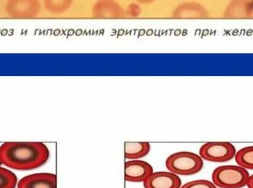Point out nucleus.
<instances>
[{
  "mask_svg": "<svg viewBox=\"0 0 253 188\" xmlns=\"http://www.w3.org/2000/svg\"><path fill=\"white\" fill-rule=\"evenodd\" d=\"M1 163L18 171L42 166L50 157L48 148L38 142H9L0 146Z\"/></svg>",
  "mask_w": 253,
  "mask_h": 188,
  "instance_id": "f257e3e1",
  "label": "nucleus"
},
{
  "mask_svg": "<svg viewBox=\"0 0 253 188\" xmlns=\"http://www.w3.org/2000/svg\"><path fill=\"white\" fill-rule=\"evenodd\" d=\"M168 171L176 175L192 176L202 171L203 159L193 152H180L172 154L166 160Z\"/></svg>",
  "mask_w": 253,
  "mask_h": 188,
  "instance_id": "f03ea898",
  "label": "nucleus"
},
{
  "mask_svg": "<svg viewBox=\"0 0 253 188\" xmlns=\"http://www.w3.org/2000/svg\"><path fill=\"white\" fill-rule=\"evenodd\" d=\"M250 174L239 165H222L214 170L212 183L219 188H242L248 186Z\"/></svg>",
  "mask_w": 253,
  "mask_h": 188,
  "instance_id": "7ed1b4c3",
  "label": "nucleus"
},
{
  "mask_svg": "<svg viewBox=\"0 0 253 188\" xmlns=\"http://www.w3.org/2000/svg\"><path fill=\"white\" fill-rule=\"evenodd\" d=\"M236 147L229 142H209L199 150V156L212 162H226L236 156Z\"/></svg>",
  "mask_w": 253,
  "mask_h": 188,
  "instance_id": "20e7f679",
  "label": "nucleus"
},
{
  "mask_svg": "<svg viewBox=\"0 0 253 188\" xmlns=\"http://www.w3.org/2000/svg\"><path fill=\"white\" fill-rule=\"evenodd\" d=\"M92 16L96 19H120L126 10L117 0H97L92 7Z\"/></svg>",
  "mask_w": 253,
  "mask_h": 188,
  "instance_id": "39448f33",
  "label": "nucleus"
},
{
  "mask_svg": "<svg viewBox=\"0 0 253 188\" xmlns=\"http://www.w3.org/2000/svg\"><path fill=\"white\" fill-rule=\"evenodd\" d=\"M172 17L175 19H206L210 17V12L201 3L185 1L174 8Z\"/></svg>",
  "mask_w": 253,
  "mask_h": 188,
  "instance_id": "423d86ee",
  "label": "nucleus"
},
{
  "mask_svg": "<svg viewBox=\"0 0 253 188\" xmlns=\"http://www.w3.org/2000/svg\"><path fill=\"white\" fill-rule=\"evenodd\" d=\"M153 172V167L145 161L132 159L125 163V180L129 183H144Z\"/></svg>",
  "mask_w": 253,
  "mask_h": 188,
  "instance_id": "0eeeda50",
  "label": "nucleus"
},
{
  "mask_svg": "<svg viewBox=\"0 0 253 188\" xmlns=\"http://www.w3.org/2000/svg\"><path fill=\"white\" fill-rule=\"evenodd\" d=\"M144 188H181V180L170 171L153 172L143 183Z\"/></svg>",
  "mask_w": 253,
  "mask_h": 188,
  "instance_id": "6e6552de",
  "label": "nucleus"
},
{
  "mask_svg": "<svg viewBox=\"0 0 253 188\" xmlns=\"http://www.w3.org/2000/svg\"><path fill=\"white\" fill-rule=\"evenodd\" d=\"M253 16L252 0H230L223 13L224 19H248Z\"/></svg>",
  "mask_w": 253,
  "mask_h": 188,
  "instance_id": "1a4fd4ad",
  "label": "nucleus"
},
{
  "mask_svg": "<svg viewBox=\"0 0 253 188\" xmlns=\"http://www.w3.org/2000/svg\"><path fill=\"white\" fill-rule=\"evenodd\" d=\"M17 188H57V178L50 173L31 174L18 182Z\"/></svg>",
  "mask_w": 253,
  "mask_h": 188,
  "instance_id": "9d476101",
  "label": "nucleus"
},
{
  "mask_svg": "<svg viewBox=\"0 0 253 188\" xmlns=\"http://www.w3.org/2000/svg\"><path fill=\"white\" fill-rule=\"evenodd\" d=\"M148 142H129L125 144V157L126 159H139L148 155L150 151Z\"/></svg>",
  "mask_w": 253,
  "mask_h": 188,
  "instance_id": "9b49d317",
  "label": "nucleus"
},
{
  "mask_svg": "<svg viewBox=\"0 0 253 188\" xmlns=\"http://www.w3.org/2000/svg\"><path fill=\"white\" fill-rule=\"evenodd\" d=\"M236 163L246 170H253V146H247L236 152Z\"/></svg>",
  "mask_w": 253,
  "mask_h": 188,
  "instance_id": "f8f14e48",
  "label": "nucleus"
},
{
  "mask_svg": "<svg viewBox=\"0 0 253 188\" xmlns=\"http://www.w3.org/2000/svg\"><path fill=\"white\" fill-rule=\"evenodd\" d=\"M46 9L55 14H62L68 11L74 0H44Z\"/></svg>",
  "mask_w": 253,
  "mask_h": 188,
  "instance_id": "ddd939ff",
  "label": "nucleus"
},
{
  "mask_svg": "<svg viewBox=\"0 0 253 188\" xmlns=\"http://www.w3.org/2000/svg\"><path fill=\"white\" fill-rule=\"evenodd\" d=\"M17 177L12 171L0 166V188H15Z\"/></svg>",
  "mask_w": 253,
  "mask_h": 188,
  "instance_id": "4468645a",
  "label": "nucleus"
},
{
  "mask_svg": "<svg viewBox=\"0 0 253 188\" xmlns=\"http://www.w3.org/2000/svg\"><path fill=\"white\" fill-rule=\"evenodd\" d=\"M181 188H218L212 182L206 180H194V181L189 182Z\"/></svg>",
  "mask_w": 253,
  "mask_h": 188,
  "instance_id": "2eb2a0df",
  "label": "nucleus"
},
{
  "mask_svg": "<svg viewBox=\"0 0 253 188\" xmlns=\"http://www.w3.org/2000/svg\"><path fill=\"white\" fill-rule=\"evenodd\" d=\"M137 3H139V4H151V3L154 2L156 0H135Z\"/></svg>",
  "mask_w": 253,
  "mask_h": 188,
  "instance_id": "dca6fc26",
  "label": "nucleus"
},
{
  "mask_svg": "<svg viewBox=\"0 0 253 188\" xmlns=\"http://www.w3.org/2000/svg\"><path fill=\"white\" fill-rule=\"evenodd\" d=\"M248 188H253V175L250 176L249 181L248 183Z\"/></svg>",
  "mask_w": 253,
  "mask_h": 188,
  "instance_id": "f3484780",
  "label": "nucleus"
},
{
  "mask_svg": "<svg viewBox=\"0 0 253 188\" xmlns=\"http://www.w3.org/2000/svg\"><path fill=\"white\" fill-rule=\"evenodd\" d=\"M2 165V163H1V153H0V166Z\"/></svg>",
  "mask_w": 253,
  "mask_h": 188,
  "instance_id": "a211bd4d",
  "label": "nucleus"
}]
</instances>
